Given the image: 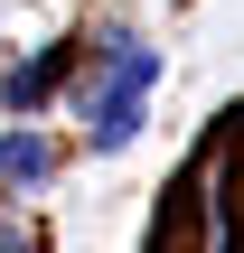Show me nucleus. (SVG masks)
Returning <instances> with one entry per match:
<instances>
[{"label":"nucleus","instance_id":"nucleus-1","mask_svg":"<svg viewBox=\"0 0 244 253\" xmlns=\"http://www.w3.org/2000/svg\"><path fill=\"white\" fill-rule=\"evenodd\" d=\"M150 94H160V47H150V38H132V28H113V38H103V56H94V75L75 84L85 150H94V160L132 150V141H141V122H150Z\"/></svg>","mask_w":244,"mask_h":253},{"label":"nucleus","instance_id":"nucleus-2","mask_svg":"<svg viewBox=\"0 0 244 253\" xmlns=\"http://www.w3.org/2000/svg\"><path fill=\"white\" fill-rule=\"evenodd\" d=\"M0 178H9L19 197H38V188L56 178V141L28 131V113H9V131H0Z\"/></svg>","mask_w":244,"mask_h":253},{"label":"nucleus","instance_id":"nucleus-3","mask_svg":"<svg viewBox=\"0 0 244 253\" xmlns=\"http://www.w3.org/2000/svg\"><path fill=\"white\" fill-rule=\"evenodd\" d=\"M56 75H66V56H56V47H47V56H28V66L9 75V113H38V103L56 94Z\"/></svg>","mask_w":244,"mask_h":253},{"label":"nucleus","instance_id":"nucleus-4","mask_svg":"<svg viewBox=\"0 0 244 253\" xmlns=\"http://www.w3.org/2000/svg\"><path fill=\"white\" fill-rule=\"evenodd\" d=\"M0 253H28V244H19V235H9V244H0Z\"/></svg>","mask_w":244,"mask_h":253}]
</instances>
